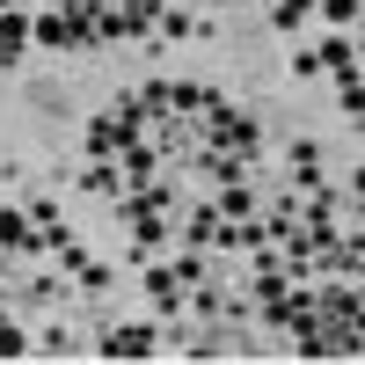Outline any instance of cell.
Wrapping results in <instances>:
<instances>
[{"label":"cell","instance_id":"obj_1","mask_svg":"<svg viewBox=\"0 0 365 365\" xmlns=\"http://www.w3.org/2000/svg\"><path fill=\"white\" fill-rule=\"evenodd\" d=\"M29 37H37L44 51H103V37H96V29H88V22H73L66 8L37 15V22H29Z\"/></svg>","mask_w":365,"mask_h":365},{"label":"cell","instance_id":"obj_2","mask_svg":"<svg viewBox=\"0 0 365 365\" xmlns=\"http://www.w3.org/2000/svg\"><path fill=\"white\" fill-rule=\"evenodd\" d=\"M96 351H103V358H154L161 344H154V329H139V322H132V329H110Z\"/></svg>","mask_w":365,"mask_h":365},{"label":"cell","instance_id":"obj_3","mask_svg":"<svg viewBox=\"0 0 365 365\" xmlns=\"http://www.w3.org/2000/svg\"><path fill=\"white\" fill-rule=\"evenodd\" d=\"M146 299H154L161 314H175V307H182V278H175L168 263H154V270H146Z\"/></svg>","mask_w":365,"mask_h":365},{"label":"cell","instance_id":"obj_4","mask_svg":"<svg viewBox=\"0 0 365 365\" xmlns=\"http://www.w3.org/2000/svg\"><path fill=\"white\" fill-rule=\"evenodd\" d=\"M182 234H190L197 249H212V241H227V212H220V205H197V212H190V227H182Z\"/></svg>","mask_w":365,"mask_h":365},{"label":"cell","instance_id":"obj_5","mask_svg":"<svg viewBox=\"0 0 365 365\" xmlns=\"http://www.w3.org/2000/svg\"><path fill=\"white\" fill-rule=\"evenodd\" d=\"M22 44H29V22H22L15 8H0V66H15Z\"/></svg>","mask_w":365,"mask_h":365},{"label":"cell","instance_id":"obj_6","mask_svg":"<svg viewBox=\"0 0 365 365\" xmlns=\"http://www.w3.org/2000/svg\"><path fill=\"white\" fill-rule=\"evenodd\" d=\"M81 190H88V197H117V190H125V175H117V161H88V168H81Z\"/></svg>","mask_w":365,"mask_h":365},{"label":"cell","instance_id":"obj_7","mask_svg":"<svg viewBox=\"0 0 365 365\" xmlns=\"http://www.w3.org/2000/svg\"><path fill=\"white\" fill-rule=\"evenodd\" d=\"M314 66H329V73H358V44H351V37H329V44L314 51Z\"/></svg>","mask_w":365,"mask_h":365},{"label":"cell","instance_id":"obj_8","mask_svg":"<svg viewBox=\"0 0 365 365\" xmlns=\"http://www.w3.org/2000/svg\"><path fill=\"white\" fill-rule=\"evenodd\" d=\"M22 234H29V212H8V205H0V256H15Z\"/></svg>","mask_w":365,"mask_h":365},{"label":"cell","instance_id":"obj_9","mask_svg":"<svg viewBox=\"0 0 365 365\" xmlns=\"http://www.w3.org/2000/svg\"><path fill=\"white\" fill-rule=\"evenodd\" d=\"M307 8H314V0H278L270 22H278V29H299V22H307Z\"/></svg>","mask_w":365,"mask_h":365},{"label":"cell","instance_id":"obj_10","mask_svg":"<svg viewBox=\"0 0 365 365\" xmlns=\"http://www.w3.org/2000/svg\"><path fill=\"white\" fill-rule=\"evenodd\" d=\"M22 351H37V344H29V336H22V329H15L8 314H0V358H22Z\"/></svg>","mask_w":365,"mask_h":365},{"label":"cell","instance_id":"obj_11","mask_svg":"<svg viewBox=\"0 0 365 365\" xmlns=\"http://www.w3.org/2000/svg\"><path fill=\"white\" fill-rule=\"evenodd\" d=\"M168 110H205V88H197V81H175V88H168Z\"/></svg>","mask_w":365,"mask_h":365},{"label":"cell","instance_id":"obj_12","mask_svg":"<svg viewBox=\"0 0 365 365\" xmlns=\"http://www.w3.org/2000/svg\"><path fill=\"white\" fill-rule=\"evenodd\" d=\"M22 212H29V227H58V205H51V197H29Z\"/></svg>","mask_w":365,"mask_h":365},{"label":"cell","instance_id":"obj_13","mask_svg":"<svg viewBox=\"0 0 365 365\" xmlns=\"http://www.w3.org/2000/svg\"><path fill=\"white\" fill-rule=\"evenodd\" d=\"M322 15H329V22H344V29H351V22H358V0H322Z\"/></svg>","mask_w":365,"mask_h":365}]
</instances>
